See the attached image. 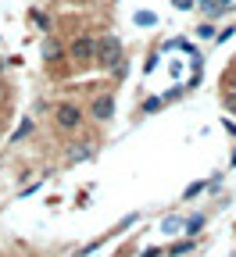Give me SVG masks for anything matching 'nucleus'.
Here are the masks:
<instances>
[{"instance_id": "obj_11", "label": "nucleus", "mask_w": 236, "mask_h": 257, "mask_svg": "<svg viewBox=\"0 0 236 257\" xmlns=\"http://www.w3.org/2000/svg\"><path fill=\"white\" fill-rule=\"evenodd\" d=\"M158 253H161V250H147V253H143V257H158Z\"/></svg>"}, {"instance_id": "obj_4", "label": "nucleus", "mask_w": 236, "mask_h": 257, "mask_svg": "<svg viewBox=\"0 0 236 257\" xmlns=\"http://www.w3.org/2000/svg\"><path fill=\"white\" fill-rule=\"evenodd\" d=\"M68 57H72V61H90V57H93V40H86V36L75 40V43L68 47Z\"/></svg>"}, {"instance_id": "obj_6", "label": "nucleus", "mask_w": 236, "mask_h": 257, "mask_svg": "<svg viewBox=\"0 0 236 257\" xmlns=\"http://www.w3.org/2000/svg\"><path fill=\"white\" fill-rule=\"evenodd\" d=\"M43 57H47V61H57V57H61V47H57V43H43Z\"/></svg>"}, {"instance_id": "obj_9", "label": "nucleus", "mask_w": 236, "mask_h": 257, "mask_svg": "<svg viewBox=\"0 0 236 257\" xmlns=\"http://www.w3.org/2000/svg\"><path fill=\"white\" fill-rule=\"evenodd\" d=\"M158 107H161V100H158V96H150V100L143 104V111H158Z\"/></svg>"}, {"instance_id": "obj_5", "label": "nucleus", "mask_w": 236, "mask_h": 257, "mask_svg": "<svg viewBox=\"0 0 236 257\" xmlns=\"http://www.w3.org/2000/svg\"><path fill=\"white\" fill-rule=\"evenodd\" d=\"M190 250H193V239H179V243L168 246V253H172V257H183V253H190Z\"/></svg>"}, {"instance_id": "obj_8", "label": "nucleus", "mask_w": 236, "mask_h": 257, "mask_svg": "<svg viewBox=\"0 0 236 257\" xmlns=\"http://www.w3.org/2000/svg\"><path fill=\"white\" fill-rule=\"evenodd\" d=\"M136 22H140V25H154V15H150V11H140Z\"/></svg>"}, {"instance_id": "obj_10", "label": "nucleus", "mask_w": 236, "mask_h": 257, "mask_svg": "<svg viewBox=\"0 0 236 257\" xmlns=\"http://www.w3.org/2000/svg\"><path fill=\"white\" fill-rule=\"evenodd\" d=\"M32 18H36V25H40V29H50V18H47V15H32Z\"/></svg>"}, {"instance_id": "obj_2", "label": "nucleus", "mask_w": 236, "mask_h": 257, "mask_svg": "<svg viewBox=\"0 0 236 257\" xmlns=\"http://www.w3.org/2000/svg\"><path fill=\"white\" fill-rule=\"evenodd\" d=\"M54 114H57V128H64V133H72V128L83 125V111H79L75 104H61Z\"/></svg>"}, {"instance_id": "obj_7", "label": "nucleus", "mask_w": 236, "mask_h": 257, "mask_svg": "<svg viewBox=\"0 0 236 257\" xmlns=\"http://www.w3.org/2000/svg\"><path fill=\"white\" fill-rule=\"evenodd\" d=\"M200 225H204V214H193V218L186 221V232H197V229H200Z\"/></svg>"}, {"instance_id": "obj_1", "label": "nucleus", "mask_w": 236, "mask_h": 257, "mask_svg": "<svg viewBox=\"0 0 236 257\" xmlns=\"http://www.w3.org/2000/svg\"><path fill=\"white\" fill-rule=\"evenodd\" d=\"M93 57H97L100 68L122 72V43H118V36H104L100 43H93Z\"/></svg>"}, {"instance_id": "obj_3", "label": "nucleus", "mask_w": 236, "mask_h": 257, "mask_svg": "<svg viewBox=\"0 0 236 257\" xmlns=\"http://www.w3.org/2000/svg\"><path fill=\"white\" fill-rule=\"evenodd\" d=\"M111 114H115V96H111V93L97 96V100H93V118H97V121H108Z\"/></svg>"}]
</instances>
